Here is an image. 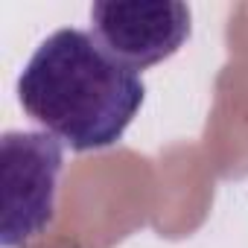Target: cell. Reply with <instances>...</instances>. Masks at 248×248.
Returning <instances> with one entry per match:
<instances>
[{"instance_id":"1","label":"cell","mask_w":248,"mask_h":248,"mask_svg":"<svg viewBox=\"0 0 248 248\" xmlns=\"http://www.w3.org/2000/svg\"><path fill=\"white\" fill-rule=\"evenodd\" d=\"M143 96L135 67L111 56L93 32L73 27L44 38L18 76L24 111L73 152L120 143Z\"/></svg>"},{"instance_id":"2","label":"cell","mask_w":248,"mask_h":248,"mask_svg":"<svg viewBox=\"0 0 248 248\" xmlns=\"http://www.w3.org/2000/svg\"><path fill=\"white\" fill-rule=\"evenodd\" d=\"M3 155V248H27L47 231L56 213L62 143L41 132H6Z\"/></svg>"},{"instance_id":"3","label":"cell","mask_w":248,"mask_h":248,"mask_svg":"<svg viewBox=\"0 0 248 248\" xmlns=\"http://www.w3.org/2000/svg\"><path fill=\"white\" fill-rule=\"evenodd\" d=\"M91 32L138 73L175 56L190 38L187 3H93Z\"/></svg>"}]
</instances>
